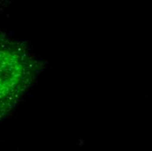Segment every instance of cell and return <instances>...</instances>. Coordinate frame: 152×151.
Segmentation results:
<instances>
[{"label": "cell", "instance_id": "obj_1", "mask_svg": "<svg viewBox=\"0 0 152 151\" xmlns=\"http://www.w3.org/2000/svg\"><path fill=\"white\" fill-rule=\"evenodd\" d=\"M40 63L22 43L0 37V121L17 106L29 88Z\"/></svg>", "mask_w": 152, "mask_h": 151}]
</instances>
